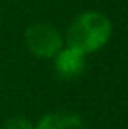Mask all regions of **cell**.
Instances as JSON below:
<instances>
[{
	"instance_id": "6da1fadb",
	"label": "cell",
	"mask_w": 128,
	"mask_h": 129,
	"mask_svg": "<svg viewBox=\"0 0 128 129\" xmlns=\"http://www.w3.org/2000/svg\"><path fill=\"white\" fill-rule=\"evenodd\" d=\"M112 33L111 19L98 11H86L77 14L67 28L65 44L83 54H91L102 49Z\"/></svg>"
},
{
	"instance_id": "7a4b0ae2",
	"label": "cell",
	"mask_w": 128,
	"mask_h": 129,
	"mask_svg": "<svg viewBox=\"0 0 128 129\" xmlns=\"http://www.w3.org/2000/svg\"><path fill=\"white\" fill-rule=\"evenodd\" d=\"M25 44L35 58L49 59V58H54L63 49L65 39L56 26L49 23H35L26 28Z\"/></svg>"
},
{
	"instance_id": "277c9868",
	"label": "cell",
	"mask_w": 128,
	"mask_h": 129,
	"mask_svg": "<svg viewBox=\"0 0 128 129\" xmlns=\"http://www.w3.org/2000/svg\"><path fill=\"white\" fill-rule=\"evenodd\" d=\"M33 129H83V120L72 112H51L42 115Z\"/></svg>"
},
{
	"instance_id": "3957f363",
	"label": "cell",
	"mask_w": 128,
	"mask_h": 129,
	"mask_svg": "<svg viewBox=\"0 0 128 129\" xmlns=\"http://www.w3.org/2000/svg\"><path fill=\"white\" fill-rule=\"evenodd\" d=\"M53 61H54V70H56L58 77H62V79L79 77L86 66L84 54L68 45H63V49L53 58Z\"/></svg>"
}]
</instances>
